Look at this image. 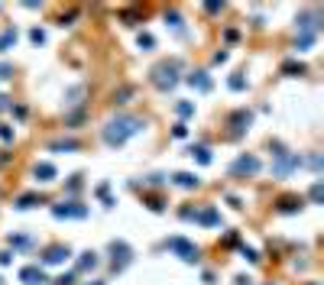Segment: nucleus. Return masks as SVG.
Segmentation results:
<instances>
[{
    "mask_svg": "<svg viewBox=\"0 0 324 285\" xmlns=\"http://www.w3.org/2000/svg\"><path fill=\"white\" fill-rule=\"evenodd\" d=\"M143 127H146V123L139 117H133V113H117V117L104 127V142H107V146H124V142L130 136H136Z\"/></svg>",
    "mask_w": 324,
    "mask_h": 285,
    "instance_id": "nucleus-1",
    "label": "nucleus"
},
{
    "mask_svg": "<svg viewBox=\"0 0 324 285\" xmlns=\"http://www.w3.org/2000/svg\"><path fill=\"white\" fill-rule=\"evenodd\" d=\"M179 71H182V62L179 59H165V62H159V65L153 68L150 81L159 88V91H172V88L179 84Z\"/></svg>",
    "mask_w": 324,
    "mask_h": 285,
    "instance_id": "nucleus-2",
    "label": "nucleus"
},
{
    "mask_svg": "<svg viewBox=\"0 0 324 285\" xmlns=\"http://www.w3.org/2000/svg\"><path fill=\"white\" fill-rule=\"evenodd\" d=\"M110 256H113V272H124L130 266V260H133V249H130V243H124V240H113Z\"/></svg>",
    "mask_w": 324,
    "mask_h": 285,
    "instance_id": "nucleus-3",
    "label": "nucleus"
},
{
    "mask_svg": "<svg viewBox=\"0 0 324 285\" xmlns=\"http://www.w3.org/2000/svg\"><path fill=\"white\" fill-rule=\"evenodd\" d=\"M165 246H169L172 253H179V256H182V260H185V263H198V246H195V243H188L185 237H172V240H169V243H165Z\"/></svg>",
    "mask_w": 324,
    "mask_h": 285,
    "instance_id": "nucleus-4",
    "label": "nucleus"
},
{
    "mask_svg": "<svg viewBox=\"0 0 324 285\" xmlns=\"http://www.w3.org/2000/svg\"><path fill=\"white\" fill-rule=\"evenodd\" d=\"M182 217H195L198 224H204V227H217V224H221V214H217L214 208H198V211H182Z\"/></svg>",
    "mask_w": 324,
    "mask_h": 285,
    "instance_id": "nucleus-5",
    "label": "nucleus"
},
{
    "mask_svg": "<svg viewBox=\"0 0 324 285\" xmlns=\"http://www.w3.org/2000/svg\"><path fill=\"white\" fill-rule=\"evenodd\" d=\"M299 165H302V159L295 156V153H279V162L273 165V172H276L279 178H282V175H288L292 168H299Z\"/></svg>",
    "mask_w": 324,
    "mask_h": 285,
    "instance_id": "nucleus-6",
    "label": "nucleus"
},
{
    "mask_svg": "<svg viewBox=\"0 0 324 285\" xmlns=\"http://www.w3.org/2000/svg\"><path fill=\"white\" fill-rule=\"evenodd\" d=\"M52 214H55V217H84L87 208H84V204H78V201H68V204H55Z\"/></svg>",
    "mask_w": 324,
    "mask_h": 285,
    "instance_id": "nucleus-7",
    "label": "nucleus"
},
{
    "mask_svg": "<svg viewBox=\"0 0 324 285\" xmlns=\"http://www.w3.org/2000/svg\"><path fill=\"white\" fill-rule=\"evenodd\" d=\"M68 246H49L46 253H42V266H62L65 260H68Z\"/></svg>",
    "mask_w": 324,
    "mask_h": 285,
    "instance_id": "nucleus-8",
    "label": "nucleus"
},
{
    "mask_svg": "<svg viewBox=\"0 0 324 285\" xmlns=\"http://www.w3.org/2000/svg\"><path fill=\"white\" fill-rule=\"evenodd\" d=\"M256 168H259V159H256V156H240L237 162L230 165V172H233V175H253Z\"/></svg>",
    "mask_w": 324,
    "mask_h": 285,
    "instance_id": "nucleus-9",
    "label": "nucleus"
},
{
    "mask_svg": "<svg viewBox=\"0 0 324 285\" xmlns=\"http://www.w3.org/2000/svg\"><path fill=\"white\" fill-rule=\"evenodd\" d=\"M20 279L26 285H42V282H46V275H42L39 266H26V269H20Z\"/></svg>",
    "mask_w": 324,
    "mask_h": 285,
    "instance_id": "nucleus-10",
    "label": "nucleus"
},
{
    "mask_svg": "<svg viewBox=\"0 0 324 285\" xmlns=\"http://www.w3.org/2000/svg\"><path fill=\"white\" fill-rule=\"evenodd\" d=\"M33 175H36L39 182H55V165H52V162H36Z\"/></svg>",
    "mask_w": 324,
    "mask_h": 285,
    "instance_id": "nucleus-11",
    "label": "nucleus"
},
{
    "mask_svg": "<svg viewBox=\"0 0 324 285\" xmlns=\"http://www.w3.org/2000/svg\"><path fill=\"white\" fill-rule=\"evenodd\" d=\"M188 84L198 88V91H211V78H208L204 71H195V75H188Z\"/></svg>",
    "mask_w": 324,
    "mask_h": 285,
    "instance_id": "nucleus-12",
    "label": "nucleus"
},
{
    "mask_svg": "<svg viewBox=\"0 0 324 285\" xmlns=\"http://www.w3.org/2000/svg\"><path fill=\"white\" fill-rule=\"evenodd\" d=\"M78 272H87V269H98V253H91V249H87V253H81V260H78V266H75Z\"/></svg>",
    "mask_w": 324,
    "mask_h": 285,
    "instance_id": "nucleus-13",
    "label": "nucleus"
},
{
    "mask_svg": "<svg viewBox=\"0 0 324 285\" xmlns=\"http://www.w3.org/2000/svg\"><path fill=\"white\" fill-rule=\"evenodd\" d=\"M172 182L179 185V188H198V178L191 175V172H179V175L172 178Z\"/></svg>",
    "mask_w": 324,
    "mask_h": 285,
    "instance_id": "nucleus-14",
    "label": "nucleus"
},
{
    "mask_svg": "<svg viewBox=\"0 0 324 285\" xmlns=\"http://www.w3.org/2000/svg\"><path fill=\"white\" fill-rule=\"evenodd\" d=\"M10 46H16V30H13V26H7V30L0 33V52H7Z\"/></svg>",
    "mask_w": 324,
    "mask_h": 285,
    "instance_id": "nucleus-15",
    "label": "nucleus"
},
{
    "mask_svg": "<svg viewBox=\"0 0 324 285\" xmlns=\"http://www.w3.org/2000/svg\"><path fill=\"white\" fill-rule=\"evenodd\" d=\"M36 204H42V198H39V194H20V198H16V208H20V211H26V208H36Z\"/></svg>",
    "mask_w": 324,
    "mask_h": 285,
    "instance_id": "nucleus-16",
    "label": "nucleus"
},
{
    "mask_svg": "<svg viewBox=\"0 0 324 285\" xmlns=\"http://www.w3.org/2000/svg\"><path fill=\"white\" fill-rule=\"evenodd\" d=\"M282 71L285 75H305V65L302 62H282Z\"/></svg>",
    "mask_w": 324,
    "mask_h": 285,
    "instance_id": "nucleus-17",
    "label": "nucleus"
},
{
    "mask_svg": "<svg viewBox=\"0 0 324 285\" xmlns=\"http://www.w3.org/2000/svg\"><path fill=\"white\" fill-rule=\"evenodd\" d=\"M299 208H302L299 198H282V204H279V211H285V214H292V211H299Z\"/></svg>",
    "mask_w": 324,
    "mask_h": 285,
    "instance_id": "nucleus-18",
    "label": "nucleus"
},
{
    "mask_svg": "<svg viewBox=\"0 0 324 285\" xmlns=\"http://www.w3.org/2000/svg\"><path fill=\"white\" fill-rule=\"evenodd\" d=\"M130 97H133V88H120V91H113V104H127Z\"/></svg>",
    "mask_w": 324,
    "mask_h": 285,
    "instance_id": "nucleus-19",
    "label": "nucleus"
},
{
    "mask_svg": "<svg viewBox=\"0 0 324 285\" xmlns=\"http://www.w3.org/2000/svg\"><path fill=\"white\" fill-rule=\"evenodd\" d=\"M191 156H195L201 165H208V162H211V153H208L204 146H195V149H191Z\"/></svg>",
    "mask_w": 324,
    "mask_h": 285,
    "instance_id": "nucleus-20",
    "label": "nucleus"
},
{
    "mask_svg": "<svg viewBox=\"0 0 324 285\" xmlns=\"http://www.w3.org/2000/svg\"><path fill=\"white\" fill-rule=\"evenodd\" d=\"M175 110H179V117H191V113H195V104L182 101V104H175Z\"/></svg>",
    "mask_w": 324,
    "mask_h": 285,
    "instance_id": "nucleus-21",
    "label": "nucleus"
},
{
    "mask_svg": "<svg viewBox=\"0 0 324 285\" xmlns=\"http://www.w3.org/2000/svg\"><path fill=\"white\" fill-rule=\"evenodd\" d=\"M10 246L26 249V246H33V237H10Z\"/></svg>",
    "mask_w": 324,
    "mask_h": 285,
    "instance_id": "nucleus-22",
    "label": "nucleus"
},
{
    "mask_svg": "<svg viewBox=\"0 0 324 285\" xmlns=\"http://www.w3.org/2000/svg\"><path fill=\"white\" fill-rule=\"evenodd\" d=\"M98 198H101L104 204H107V208L113 204V201H110V188H107V182H104V185H98Z\"/></svg>",
    "mask_w": 324,
    "mask_h": 285,
    "instance_id": "nucleus-23",
    "label": "nucleus"
},
{
    "mask_svg": "<svg viewBox=\"0 0 324 285\" xmlns=\"http://www.w3.org/2000/svg\"><path fill=\"white\" fill-rule=\"evenodd\" d=\"M227 84H230L233 91H243V88H247V78H243V75H233V78H230V81H227Z\"/></svg>",
    "mask_w": 324,
    "mask_h": 285,
    "instance_id": "nucleus-24",
    "label": "nucleus"
},
{
    "mask_svg": "<svg viewBox=\"0 0 324 285\" xmlns=\"http://www.w3.org/2000/svg\"><path fill=\"white\" fill-rule=\"evenodd\" d=\"M153 46H156L153 36H150V33H139V49H153Z\"/></svg>",
    "mask_w": 324,
    "mask_h": 285,
    "instance_id": "nucleus-25",
    "label": "nucleus"
},
{
    "mask_svg": "<svg viewBox=\"0 0 324 285\" xmlns=\"http://www.w3.org/2000/svg\"><path fill=\"white\" fill-rule=\"evenodd\" d=\"M308 194H311V201H321V198H324V188H321V182H314Z\"/></svg>",
    "mask_w": 324,
    "mask_h": 285,
    "instance_id": "nucleus-26",
    "label": "nucleus"
},
{
    "mask_svg": "<svg viewBox=\"0 0 324 285\" xmlns=\"http://www.w3.org/2000/svg\"><path fill=\"white\" fill-rule=\"evenodd\" d=\"M233 123H237V130H243V123H250V113H233Z\"/></svg>",
    "mask_w": 324,
    "mask_h": 285,
    "instance_id": "nucleus-27",
    "label": "nucleus"
},
{
    "mask_svg": "<svg viewBox=\"0 0 324 285\" xmlns=\"http://www.w3.org/2000/svg\"><path fill=\"white\" fill-rule=\"evenodd\" d=\"M0 139H4V142H10V139H13V130L7 127V123H0Z\"/></svg>",
    "mask_w": 324,
    "mask_h": 285,
    "instance_id": "nucleus-28",
    "label": "nucleus"
},
{
    "mask_svg": "<svg viewBox=\"0 0 324 285\" xmlns=\"http://www.w3.org/2000/svg\"><path fill=\"white\" fill-rule=\"evenodd\" d=\"M30 39L39 46V42H46V33H42V30H33V33H30Z\"/></svg>",
    "mask_w": 324,
    "mask_h": 285,
    "instance_id": "nucleus-29",
    "label": "nucleus"
},
{
    "mask_svg": "<svg viewBox=\"0 0 324 285\" xmlns=\"http://www.w3.org/2000/svg\"><path fill=\"white\" fill-rule=\"evenodd\" d=\"M243 256H247L250 263H256V260H259V256H256V249H250V246H243Z\"/></svg>",
    "mask_w": 324,
    "mask_h": 285,
    "instance_id": "nucleus-30",
    "label": "nucleus"
},
{
    "mask_svg": "<svg viewBox=\"0 0 324 285\" xmlns=\"http://www.w3.org/2000/svg\"><path fill=\"white\" fill-rule=\"evenodd\" d=\"M0 78H13V68L4 65V62H0Z\"/></svg>",
    "mask_w": 324,
    "mask_h": 285,
    "instance_id": "nucleus-31",
    "label": "nucleus"
},
{
    "mask_svg": "<svg viewBox=\"0 0 324 285\" xmlns=\"http://www.w3.org/2000/svg\"><path fill=\"white\" fill-rule=\"evenodd\" d=\"M55 285H75V275H62V279H55Z\"/></svg>",
    "mask_w": 324,
    "mask_h": 285,
    "instance_id": "nucleus-32",
    "label": "nucleus"
},
{
    "mask_svg": "<svg viewBox=\"0 0 324 285\" xmlns=\"http://www.w3.org/2000/svg\"><path fill=\"white\" fill-rule=\"evenodd\" d=\"M165 20H169L172 26H182V20H179V13H165Z\"/></svg>",
    "mask_w": 324,
    "mask_h": 285,
    "instance_id": "nucleus-33",
    "label": "nucleus"
},
{
    "mask_svg": "<svg viewBox=\"0 0 324 285\" xmlns=\"http://www.w3.org/2000/svg\"><path fill=\"white\" fill-rule=\"evenodd\" d=\"M0 110H10V97L7 94H0Z\"/></svg>",
    "mask_w": 324,
    "mask_h": 285,
    "instance_id": "nucleus-34",
    "label": "nucleus"
},
{
    "mask_svg": "<svg viewBox=\"0 0 324 285\" xmlns=\"http://www.w3.org/2000/svg\"><path fill=\"white\" fill-rule=\"evenodd\" d=\"M94 285H104V282H94Z\"/></svg>",
    "mask_w": 324,
    "mask_h": 285,
    "instance_id": "nucleus-35",
    "label": "nucleus"
},
{
    "mask_svg": "<svg viewBox=\"0 0 324 285\" xmlns=\"http://www.w3.org/2000/svg\"><path fill=\"white\" fill-rule=\"evenodd\" d=\"M0 285H4V279H0Z\"/></svg>",
    "mask_w": 324,
    "mask_h": 285,
    "instance_id": "nucleus-36",
    "label": "nucleus"
}]
</instances>
